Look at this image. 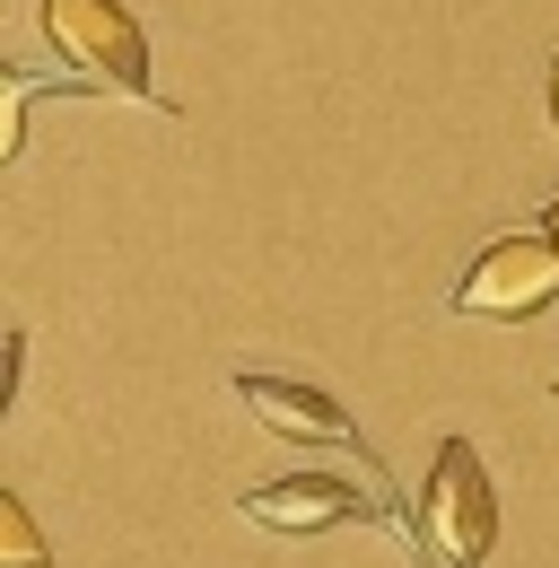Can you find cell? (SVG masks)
Listing matches in <instances>:
<instances>
[{
	"label": "cell",
	"mask_w": 559,
	"mask_h": 568,
	"mask_svg": "<svg viewBox=\"0 0 559 568\" xmlns=\"http://www.w3.org/2000/svg\"><path fill=\"white\" fill-rule=\"evenodd\" d=\"M419 560L428 568H481L498 542V490H489V464L472 437H446L428 481H419Z\"/></svg>",
	"instance_id": "6da1fadb"
},
{
	"label": "cell",
	"mask_w": 559,
	"mask_h": 568,
	"mask_svg": "<svg viewBox=\"0 0 559 568\" xmlns=\"http://www.w3.org/2000/svg\"><path fill=\"white\" fill-rule=\"evenodd\" d=\"M35 18H44V36L62 44V62L88 88L149 97V36H140V18L123 0H35Z\"/></svg>",
	"instance_id": "7a4b0ae2"
},
{
	"label": "cell",
	"mask_w": 559,
	"mask_h": 568,
	"mask_svg": "<svg viewBox=\"0 0 559 568\" xmlns=\"http://www.w3.org/2000/svg\"><path fill=\"white\" fill-rule=\"evenodd\" d=\"M559 297V245L551 236H498L455 288V315H489V324H533Z\"/></svg>",
	"instance_id": "3957f363"
},
{
	"label": "cell",
	"mask_w": 559,
	"mask_h": 568,
	"mask_svg": "<svg viewBox=\"0 0 559 568\" xmlns=\"http://www.w3.org/2000/svg\"><path fill=\"white\" fill-rule=\"evenodd\" d=\"M236 394H245V412L263 428H280V437H297V446H349V455H358V420H349L324 385H306V376H236Z\"/></svg>",
	"instance_id": "277c9868"
},
{
	"label": "cell",
	"mask_w": 559,
	"mask_h": 568,
	"mask_svg": "<svg viewBox=\"0 0 559 568\" xmlns=\"http://www.w3.org/2000/svg\"><path fill=\"white\" fill-rule=\"evenodd\" d=\"M367 498L349 490L342 473H288V481H263V490H245V516L263 525V534H333V525H349Z\"/></svg>",
	"instance_id": "5b68a950"
},
{
	"label": "cell",
	"mask_w": 559,
	"mask_h": 568,
	"mask_svg": "<svg viewBox=\"0 0 559 568\" xmlns=\"http://www.w3.org/2000/svg\"><path fill=\"white\" fill-rule=\"evenodd\" d=\"M0 568H53L35 516H27V498H0Z\"/></svg>",
	"instance_id": "8992f818"
},
{
	"label": "cell",
	"mask_w": 559,
	"mask_h": 568,
	"mask_svg": "<svg viewBox=\"0 0 559 568\" xmlns=\"http://www.w3.org/2000/svg\"><path fill=\"white\" fill-rule=\"evenodd\" d=\"M542 236H551V245H559V202H551V211H542Z\"/></svg>",
	"instance_id": "52a82bcc"
},
{
	"label": "cell",
	"mask_w": 559,
	"mask_h": 568,
	"mask_svg": "<svg viewBox=\"0 0 559 568\" xmlns=\"http://www.w3.org/2000/svg\"><path fill=\"white\" fill-rule=\"evenodd\" d=\"M551 123H559V53H551Z\"/></svg>",
	"instance_id": "ba28073f"
},
{
	"label": "cell",
	"mask_w": 559,
	"mask_h": 568,
	"mask_svg": "<svg viewBox=\"0 0 559 568\" xmlns=\"http://www.w3.org/2000/svg\"><path fill=\"white\" fill-rule=\"evenodd\" d=\"M551 394H559V385H551Z\"/></svg>",
	"instance_id": "9c48e42d"
}]
</instances>
